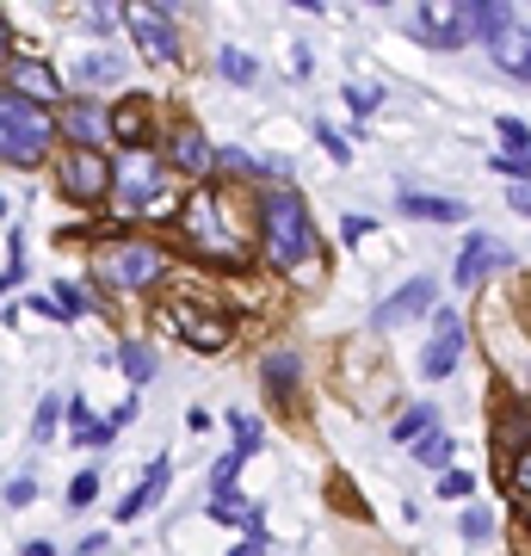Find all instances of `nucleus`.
I'll use <instances>...</instances> for the list:
<instances>
[{
  "instance_id": "393cba45",
  "label": "nucleus",
  "mask_w": 531,
  "mask_h": 556,
  "mask_svg": "<svg viewBox=\"0 0 531 556\" xmlns=\"http://www.w3.org/2000/svg\"><path fill=\"white\" fill-rule=\"evenodd\" d=\"M452 452H457L452 439H445V433H433V439H420V452H414V457H420L427 470H445V464H452Z\"/></svg>"
},
{
  "instance_id": "c85d7f7f",
  "label": "nucleus",
  "mask_w": 531,
  "mask_h": 556,
  "mask_svg": "<svg viewBox=\"0 0 531 556\" xmlns=\"http://www.w3.org/2000/svg\"><path fill=\"white\" fill-rule=\"evenodd\" d=\"M377 100H383L377 87H358V80H353V87H346V105H353L358 118H371V112H377Z\"/></svg>"
},
{
  "instance_id": "9b49d317",
  "label": "nucleus",
  "mask_w": 531,
  "mask_h": 556,
  "mask_svg": "<svg viewBox=\"0 0 531 556\" xmlns=\"http://www.w3.org/2000/svg\"><path fill=\"white\" fill-rule=\"evenodd\" d=\"M501 266H513V248L501 236H489V229H470V241H464V254H457V285L464 291H476L489 273H501Z\"/></svg>"
},
{
  "instance_id": "f8f14e48",
  "label": "nucleus",
  "mask_w": 531,
  "mask_h": 556,
  "mask_svg": "<svg viewBox=\"0 0 531 556\" xmlns=\"http://www.w3.org/2000/svg\"><path fill=\"white\" fill-rule=\"evenodd\" d=\"M457 358H464V321L445 309L433 328V340H427V353H420V378H452Z\"/></svg>"
},
{
  "instance_id": "423d86ee",
  "label": "nucleus",
  "mask_w": 531,
  "mask_h": 556,
  "mask_svg": "<svg viewBox=\"0 0 531 556\" xmlns=\"http://www.w3.org/2000/svg\"><path fill=\"white\" fill-rule=\"evenodd\" d=\"M167 254H161L155 241H118V248H105L99 254V278L112 285V291H142V285H155Z\"/></svg>"
},
{
  "instance_id": "39448f33",
  "label": "nucleus",
  "mask_w": 531,
  "mask_h": 556,
  "mask_svg": "<svg viewBox=\"0 0 531 556\" xmlns=\"http://www.w3.org/2000/svg\"><path fill=\"white\" fill-rule=\"evenodd\" d=\"M118 199H124V217H142V211H174V204H167V167H161V155H149V149H124Z\"/></svg>"
},
{
  "instance_id": "bb28decb",
  "label": "nucleus",
  "mask_w": 531,
  "mask_h": 556,
  "mask_svg": "<svg viewBox=\"0 0 531 556\" xmlns=\"http://www.w3.org/2000/svg\"><path fill=\"white\" fill-rule=\"evenodd\" d=\"M50 298H56V309H62L68 321H75V316H87V291H80V285H68V278H62V285L50 291Z\"/></svg>"
},
{
  "instance_id": "2f4dec72",
  "label": "nucleus",
  "mask_w": 531,
  "mask_h": 556,
  "mask_svg": "<svg viewBox=\"0 0 531 556\" xmlns=\"http://www.w3.org/2000/svg\"><path fill=\"white\" fill-rule=\"evenodd\" d=\"M439 495H476V477H470V470H445V482H439Z\"/></svg>"
},
{
  "instance_id": "4be33fe9",
  "label": "nucleus",
  "mask_w": 531,
  "mask_h": 556,
  "mask_svg": "<svg viewBox=\"0 0 531 556\" xmlns=\"http://www.w3.org/2000/svg\"><path fill=\"white\" fill-rule=\"evenodd\" d=\"M217 75H223V80H236V87H248L260 68H254V56H248V50H223V56H217Z\"/></svg>"
},
{
  "instance_id": "b1692460",
  "label": "nucleus",
  "mask_w": 531,
  "mask_h": 556,
  "mask_svg": "<svg viewBox=\"0 0 531 556\" xmlns=\"http://www.w3.org/2000/svg\"><path fill=\"white\" fill-rule=\"evenodd\" d=\"M124 371H130V378H137V383H149V378H155V353H149V346H137V340H130V346H124Z\"/></svg>"
},
{
  "instance_id": "79ce46f5",
  "label": "nucleus",
  "mask_w": 531,
  "mask_h": 556,
  "mask_svg": "<svg viewBox=\"0 0 531 556\" xmlns=\"http://www.w3.org/2000/svg\"><path fill=\"white\" fill-rule=\"evenodd\" d=\"M25 556H56V544H43L38 538V544H25Z\"/></svg>"
},
{
  "instance_id": "ddd939ff",
  "label": "nucleus",
  "mask_w": 531,
  "mask_h": 556,
  "mask_svg": "<svg viewBox=\"0 0 531 556\" xmlns=\"http://www.w3.org/2000/svg\"><path fill=\"white\" fill-rule=\"evenodd\" d=\"M7 80H13L7 93H20V100H31V105H62V80L50 75L38 56H13L7 62Z\"/></svg>"
},
{
  "instance_id": "f704fd0d",
  "label": "nucleus",
  "mask_w": 531,
  "mask_h": 556,
  "mask_svg": "<svg viewBox=\"0 0 531 556\" xmlns=\"http://www.w3.org/2000/svg\"><path fill=\"white\" fill-rule=\"evenodd\" d=\"M118 25V7H87V31H112Z\"/></svg>"
},
{
  "instance_id": "f3484780",
  "label": "nucleus",
  "mask_w": 531,
  "mask_h": 556,
  "mask_svg": "<svg viewBox=\"0 0 531 556\" xmlns=\"http://www.w3.org/2000/svg\"><path fill=\"white\" fill-rule=\"evenodd\" d=\"M402 211L408 217H433V223H464V204L433 199V192H402Z\"/></svg>"
},
{
  "instance_id": "c9c22d12",
  "label": "nucleus",
  "mask_w": 531,
  "mask_h": 556,
  "mask_svg": "<svg viewBox=\"0 0 531 556\" xmlns=\"http://www.w3.org/2000/svg\"><path fill=\"white\" fill-rule=\"evenodd\" d=\"M321 149H328L334 161H353V149H346V137H340V130H328V124H321Z\"/></svg>"
},
{
  "instance_id": "2eb2a0df",
  "label": "nucleus",
  "mask_w": 531,
  "mask_h": 556,
  "mask_svg": "<svg viewBox=\"0 0 531 556\" xmlns=\"http://www.w3.org/2000/svg\"><path fill=\"white\" fill-rule=\"evenodd\" d=\"M433 278H414V285H402V291H395L390 303H383V309H377L371 316V328H395V321H408V316H420V309H427V303H433Z\"/></svg>"
},
{
  "instance_id": "c756f323",
  "label": "nucleus",
  "mask_w": 531,
  "mask_h": 556,
  "mask_svg": "<svg viewBox=\"0 0 531 556\" xmlns=\"http://www.w3.org/2000/svg\"><path fill=\"white\" fill-rule=\"evenodd\" d=\"M93 495H99V477H93V470H80V477L68 482V507H87Z\"/></svg>"
},
{
  "instance_id": "a211bd4d",
  "label": "nucleus",
  "mask_w": 531,
  "mask_h": 556,
  "mask_svg": "<svg viewBox=\"0 0 531 556\" xmlns=\"http://www.w3.org/2000/svg\"><path fill=\"white\" fill-rule=\"evenodd\" d=\"M161 489H167V464H155V470L142 477V489H137V495H124V501H118V519H137V514H149V507L161 501Z\"/></svg>"
},
{
  "instance_id": "7ed1b4c3",
  "label": "nucleus",
  "mask_w": 531,
  "mask_h": 556,
  "mask_svg": "<svg viewBox=\"0 0 531 556\" xmlns=\"http://www.w3.org/2000/svg\"><path fill=\"white\" fill-rule=\"evenodd\" d=\"M179 236L192 241L204 260H241V236L229 229V211H223L217 192H192V199L179 204Z\"/></svg>"
},
{
  "instance_id": "e433bc0d",
  "label": "nucleus",
  "mask_w": 531,
  "mask_h": 556,
  "mask_svg": "<svg viewBox=\"0 0 531 556\" xmlns=\"http://www.w3.org/2000/svg\"><path fill=\"white\" fill-rule=\"evenodd\" d=\"M494 167H501V174H513V179H526L531 174V155H494Z\"/></svg>"
},
{
  "instance_id": "ea45409f",
  "label": "nucleus",
  "mask_w": 531,
  "mask_h": 556,
  "mask_svg": "<svg viewBox=\"0 0 531 556\" xmlns=\"http://www.w3.org/2000/svg\"><path fill=\"white\" fill-rule=\"evenodd\" d=\"M229 556H266V538H241V544H236Z\"/></svg>"
},
{
  "instance_id": "cd10ccee",
  "label": "nucleus",
  "mask_w": 531,
  "mask_h": 556,
  "mask_svg": "<svg viewBox=\"0 0 531 556\" xmlns=\"http://www.w3.org/2000/svg\"><path fill=\"white\" fill-rule=\"evenodd\" d=\"M20 273H25V236L7 229V285H20Z\"/></svg>"
},
{
  "instance_id": "6ab92c4d",
  "label": "nucleus",
  "mask_w": 531,
  "mask_h": 556,
  "mask_svg": "<svg viewBox=\"0 0 531 556\" xmlns=\"http://www.w3.org/2000/svg\"><path fill=\"white\" fill-rule=\"evenodd\" d=\"M75 80L80 87H112V80H124V56H75Z\"/></svg>"
},
{
  "instance_id": "4468645a",
  "label": "nucleus",
  "mask_w": 531,
  "mask_h": 556,
  "mask_svg": "<svg viewBox=\"0 0 531 556\" xmlns=\"http://www.w3.org/2000/svg\"><path fill=\"white\" fill-rule=\"evenodd\" d=\"M149 124H155V100L130 93V100L112 112V137H118L124 149H149Z\"/></svg>"
},
{
  "instance_id": "5701e85b",
  "label": "nucleus",
  "mask_w": 531,
  "mask_h": 556,
  "mask_svg": "<svg viewBox=\"0 0 531 556\" xmlns=\"http://www.w3.org/2000/svg\"><path fill=\"white\" fill-rule=\"evenodd\" d=\"M56 420H62V396H43V402H38V415H31V445H50Z\"/></svg>"
},
{
  "instance_id": "1a4fd4ad",
  "label": "nucleus",
  "mask_w": 531,
  "mask_h": 556,
  "mask_svg": "<svg viewBox=\"0 0 531 556\" xmlns=\"http://www.w3.org/2000/svg\"><path fill=\"white\" fill-rule=\"evenodd\" d=\"M112 186H118V174L105 167V155H99V149H75V155L62 161V192H68L75 204H99Z\"/></svg>"
},
{
  "instance_id": "4c0bfd02",
  "label": "nucleus",
  "mask_w": 531,
  "mask_h": 556,
  "mask_svg": "<svg viewBox=\"0 0 531 556\" xmlns=\"http://www.w3.org/2000/svg\"><path fill=\"white\" fill-rule=\"evenodd\" d=\"M513 489H519V495L531 501V445L519 452V470H513Z\"/></svg>"
},
{
  "instance_id": "a878e982",
  "label": "nucleus",
  "mask_w": 531,
  "mask_h": 556,
  "mask_svg": "<svg viewBox=\"0 0 531 556\" xmlns=\"http://www.w3.org/2000/svg\"><path fill=\"white\" fill-rule=\"evenodd\" d=\"M414 433L433 439V408H427V402H420V408H408V415L395 420V439H414Z\"/></svg>"
},
{
  "instance_id": "aec40b11",
  "label": "nucleus",
  "mask_w": 531,
  "mask_h": 556,
  "mask_svg": "<svg viewBox=\"0 0 531 556\" xmlns=\"http://www.w3.org/2000/svg\"><path fill=\"white\" fill-rule=\"evenodd\" d=\"M105 130H112V118H105V112H93V105H75V112H68V137H75L80 149H99V137H105Z\"/></svg>"
},
{
  "instance_id": "7c9ffc66",
  "label": "nucleus",
  "mask_w": 531,
  "mask_h": 556,
  "mask_svg": "<svg viewBox=\"0 0 531 556\" xmlns=\"http://www.w3.org/2000/svg\"><path fill=\"white\" fill-rule=\"evenodd\" d=\"M31 501H38V482H31V477L7 482V507H31Z\"/></svg>"
},
{
  "instance_id": "412c9836",
  "label": "nucleus",
  "mask_w": 531,
  "mask_h": 556,
  "mask_svg": "<svg viewBox=\"0 0 531 556\" xmlns=\"http://www.w3.org/2000/svg\"><path fill=\"white\" fill-rule=\"evenodd\" d=\"M291 383H296V358L291 353H273V358H266V390H273V396H291Z\"/></svg>"
},
{
  "instance_id": "6e6552de",
  "label": "nucleus",
  "mask_w": 531,
  "mask_h": 556,
  "mask_svg": "<svg viewBox=\"0 0 531 556\" xmlns=\"http://www.w3.org/2000/svg\"><path fill=\"white\" fill-rule=\"evenodd\" d=\"M167 328H174L192 353H217L223 340H229V316L211 309V303H198V298H179L174 309H167Z\"/></svg>"
},
{
  "instance_id": "20e7f679",
  "label": "nucleus",
  "mask_w": 531,
  "mask_h": 556,
  "mask_svg": "<svg viewBox=\"0 0 531 556\" xmlns=\"http://www.w3.org/2000/svg\"><path fill=\"white\" fill-rule=\"evenodd\" d=\"M470 7H476V38L494 50V62L507 75L531 80V31L513 20V7H501V0H470Z\"/></svg>"
},
{
  "instance_id": "72a5a7b5",
  "label": "nucleus",
  "mask_w": 531,
  "mask_h": 556,
  "mask_svg": "<svg viewBox=\"0 0 531 556\" xmlns=\"http://www.w3.org/2000/svg\"><path fill=\"white\" fill-rule=\"evenodd\" d=\"M457 532H464V538H489V532H494V519L482 514V507H470V514L457 519Z\"/></svg>"
},
{
  "instance_id": "dca6fc26",
  "label": "nucleus",
  "mask_w": 531,
  "mask_h": 556,
  "mask_svg": "<svg viewBox=\"0 0 531 556\" xmlns=\"http://www.w3.org/2000/svg\"><path fill=\"white\" fill-rule=\"evenodd\" d=\"M174 161L179 167H186V174H211V142H204V130H198V124H179L174 130Z\"/></svg>"
},
{
  "instance_id": "a19ab883",
  "label": "nucleus",
  "mask_w": 531,
  "mask_h": 556,
  "mask_svg": "<svg viewBox=\"0 0 531 556\" xmlns=\"http://www.w3.org/2000/svg\"><path fill=\"white\" fill-rule=\"evenodd\" d=\"M513 211H531V186H513Z\"/></svg>"
},
{
  "instance_id": "9d476101",
  "label": "nucleus",
  "mask_w": 531,
  "mask_h": 556,
  "mask_svg": "<svg viewBox=\"0 0 531 556\" xmlns=\"http://www.w3.org/2000/svg\"><path fill=\"white\" fill-rule=\"evenodd\" d=\"M124 25L149 62H179V38H174V20L161 7H124Z\"/></svg>"
},
{
  "instance_id": "f03ea898",
  "label": "nucleus",
  "mask_w": 531,
  "mask_h": 556,
  "mask_svg": "<svg viewBox=\"0 0 531 556\" xmlns=\"http://www.w3.org/2000/svg\"><path fill=\"white\" fill-rule=\"evenodd\" d=\"M50 142H56V118H50L43 105L20 100V93L0 100V155H7V167H31V161H43L50 155Z\"/></svg>"
},
{
  "instance_id": "473e14b6",
  "label": "nucleus",
  "mask_w": 531,
  "mask_h": 556,
  "mask_svg": "<svg viewBox=\"0 0 531 556\" xmlns=\"http://www.w3.org/2000/svg\"><path fill=\"white\" fill-rule=\"evenodd\" d=\"M501 137L513 142V155H531V130L519 118H501Z\"/></svg>"
},
{
  "instance_id": "0eeeda50",
  "label": "nucleus",
  "mask_w": 531,
  "mask_h": 556,
  "mask_svg": "<svg viewBox=\"0 0 531 556\" xmlns=\"http://www.w3.org/2000/svg\"><path fill=\"white\" fill-rule=\"evenodd\" d=\"M420 43H433V50H457V43L476 38V7H457V0H439V7H420L402 20Z\"/></svg>"
},
{
  "instance_id": "f257e3e1",
  "label": "nucleus",
  "mask_w": 531,
  "mask_h": 556,
  "mask_svg": "<svg viewBox=\"0 0 531 556\" xmlns=\"http://www.w3.org/2000/svg\"><path fill=\"white\" fill-rule=\"evenodd\" d=\"M260 241H266V260L285 266V273H303L315 254V223L303 211L296 192H273V199L260 204Z\"/></svg>"
},
{
  "instance_id": "58836bf2",
  "label": "nucleus",
  "mask_w": 531,
  "mask_h": 556,
  "mask_svg": "<svg viewBox=\"0 0 531 556\" xmlns=\"http://www.w3.org/2000/svg\"><path fill=\"white\" fill-rule=\"evenodd\" d=\"M130 420H137V396H124L118 408H112V427H130Z\"/></svg>"
}]
</instances>
